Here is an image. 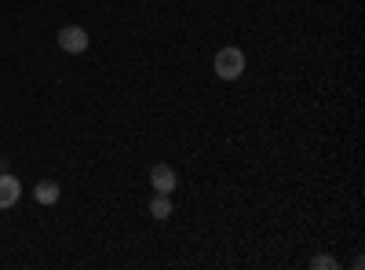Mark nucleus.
<instances>
[{"label": "nucleus", "instance_id": "39448f33", "mask_svg": "<svg viewBox=\"0 0 365 270\" xmlns=\"http://www.w3.org/2000/svg\"><path fill=\"white\" fill-rule=\"evenodd\" d=\"M150 216H154V219H168L172 216V194H158L154 201H150Z\"/></svg>", "mask_w": 365, "mask_h": 270}, {"label": "nucleus", "instance_id": "f257e3e1", "mask_svg": "<svg viewBox=\"0 0 365 270\" xmlns=\"http://www.w3.org/2000/svg\"><path fill=\"white\" fill-rule=\"evenodd\" d=\"M212 70H216V77H223V81H237L241 73H245V51L241 48H220Z\"/></svg>", "mask_w": 365, "mask_h": 270}, {"label": "nucleus", "instance_id": "7ed1b4c3", "mask_svg": "<svg viewBox=\"0 0 365 270\" xmlns=\"http://www.w3.org/2000/svg\"><path fill=\"white\" fill-rule=\"evenodd\" d=\"M22 197V183L11 172H0V208H15Z\"/></svg>", "mask_w": 365, "mask_h": 270}, {"label": "nucleus", "instance_id": "20e7f679", "mask_svg": "<svg viewBox=\"0 0 365 270\" xmlns=\"http://www.w3.org/2000/svg\"><path fill=\"white\" fill-rule=\"evenodd\" d=\"M175 168H168V165H154V172H150V187H154L158 194H172L175 190Z\"/></svg>", "mask_w": 365, "mask_h": 270}, {"label": "nucleus", "instance_id": "0eeeda50", "mask_svg": "<svg viewBox=\"0 0 365 270\" xmlns=\"http://www.w3.org/2000/svg\"><path fill=\"white\" fill-rule=\"evenodd\" d=\"M311 266H318V270H336V259H332V256H314Z\"/></svg>", "mask_w": 365, "mask_h": 270}, {"label": "nucleus", "instance_id": "f03ea898", "mask_svg": "<svg viewBox=\"0 0 365 270\" xmlns=\"http://www.w3.org/2000/svg\"><path fill=\"white\" fill-rule=\"evenodd\" d=\"M55 41H58V48H63L66 55H84L88 51V33L81 26H63Z\"/></svg>", "mask_w": 365, "mask_h": 270}, {"label": "nucleus", "instance_id": "423d86ee", "mask_svg": "<svg viewBox=\"0 0 365 270\" xmlns=\"http://www.w3.org/2000/svg\"><path fill=\"white\" fill-rule=\"evenodd\" d=\"M34 197H37L41 204H55V201H58V183H51V179H44V183H37Z\"/></svg>", "mask_w": 365, "mask_h": 270}]
</instances>
